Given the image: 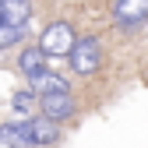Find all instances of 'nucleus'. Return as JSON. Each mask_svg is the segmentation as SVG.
<instances>
[{
    "mask_svg": "<svg viewBox=\"0 0 148 148\" xmlns=\"http://www.w3.org/2000/svg\"><path fill=\"white\" fill-rule=\"evenodd\" d=\"M71 46H74V32H71L67 21H53L42 32V42H39V49L46 53V57H67Z\"/></svg>",
    "mask_w": 148,
    "mask_h": 148,
    "instance_id": "nucleus-1",
    "label": "nucleus"
},
{
    "mask_svg": "<svg viewBox=\"0 0 148 148\" xmlns=\"http://www.w3.org/2000/svg\"><path fill=\"white\" fill-rule=\"evenodd\" d=\"M99 42L92 39V35H85V39H74V46H71V64H74V71L78 74H95L99 71Z\"/></svg>",
    "mask_w": 148,
    "mask_h": 148,
    "instance_id": "nucleus-2",
    "label": "nucleus"
},
{
    "mask_svg": "<svg viewBox=\"0 0 148 148\" xmlns=\"http://www.w3.org/2000/svg\"><path fill=\"white\" fill-rule=\"evenodd\" d=\"M116 25L120 28H138L145 18H148V0H116Z\"/></svg>",
    "mask_w": 148,
    "mask_h": 148,
    "instance_id": "nucleus-3",
    "label": "nucleus"
},
{
    "mask_svg": "<svg viewBox=\"0 0 148 148\" xmlns=\"http://www.w3.org/2000/svg\"><path fill=\"white\" fill-rule=\"evenodd\" d=\"M39 106H42V116H49V120H67L74 113L71 92H46V95H39Z\"/></svg>",
    "mask_w": 148,
    "mask_h": 148,
    "instance_id": "nucleus-4",
    "label": "nucleus"
},
{
    "mask_svg": "<svg viewBox=\"0 0 148 148\" xmlns=\"http://www.w3.org/2000/svg\"><path fill=\"white\" fill-rule=\"evenodd\" d=\"M0 14H4L7 25L25 28V21L32 18V4H28V0H0Z\"/></svg>",
    "mask_w": 148,
    "mask_h": 148,
    "instance_id": "nucleus-5",
    "label": "nucleus"
},
{
    "mask_svg": "<svg viewBox=\"0 0 148 148\" xmlns=\"http://www.w3.org/2000/svg\"><path fill=\"white\" fill-rule=\"evenodd\" d=\"M57 120L39 116V120H28V145H53L57 141Z\"/></svg>",
    "mask_w": 148,
    "mask_h": 148,
    "instance_id": "nucleus-6",
    "label": "nucleus"
},
{
    "mask_svg": "<svg viewBox=\"0 0 148 148\" xmlns=\"http://www.w3.org/2000/svg\"><path fill=\"white\" fill-rule=\"evenodd\" d=\"M32 88H35V95H46V92H67V81L60 78V74H49L42 67L39 74H32Z\"/></svg>",
    "mask_w": 148,
    "mask_h": 148,
    "instance_id": "nucleus-7",
    "label": "nucleus"
},
{
    "mask_svg": "<svg viewBox=\"0 0 148 148\" xmlns=\"http://www.w3.org/2000/svg\"><path fill=\"white\" fill-rule=\"evenodd\" d=\"M18 67H21V74H28V78H32V74H39V71L46 67V53H42L39 46H32V49H25V53H21Z\"/></svg>",
    "mask_w": 148,
    "mask_h": 148,
    "instance_id": "nucleus-8",
    "label": "nucleus"
},
{
    "mask_svg": "<svg viewBox=\"0 0 148 148\" xmlns=\"http://www.w3.org/2000/svg\"><path fill=\"white\" fill-rule=\"evenodd\" d=\"M0 141H4V145H28V120L4 123V127H0Z\"/></svg>",
    "mask_w": 148,
    "mask_h": 148,
    "instance_id": "nucleus-9",
    "label": "nucleus"
},
{
    "mask_svg": "<svg viewBox=\"0 0 148 148\" xmlns=\"http://www.w3.org/2000/svg\"><path fill=\"white\" fill-rule=\"evenodd\" d=\"M18 39H21V28H18V25H7V21H0V49L14 46Z\"/></svg>",
    "mask_w": 148,
    "mask_h": 148,
    "instance_id": "nucleus-10",
    "label": "nucleus"
},
{
    "mask_svg": "<svg viewBox=\"0 0 148 148\" xmlns=\"http://www.w3.org/2000/svg\"><path fill=\"white\" fill-rule=\"evenodd\" d=\"M14 109H18V113H28V109H32V95H28V92H18V95H14Z\"/></svg>",
    "mask_w": 148,
    "mask_h": 148,
    "instance_id": "nucleus-11",
    "label": "nucleus"
},
{
    "mask_svg": "<svg viewBox=\"0 0 148 148\" xmlns=\"http://www.w3.org/2000/svg\"><path fill=\"white\" fill-rule=\"evenodd\" d=\"M0 21H4V14H0Z\"/></svg>",
    "mask_w": 148,
    "mask_h": 148,
    "instance_id": "nucleus-12",
    "label": "nucleus"
}]
</instances>
